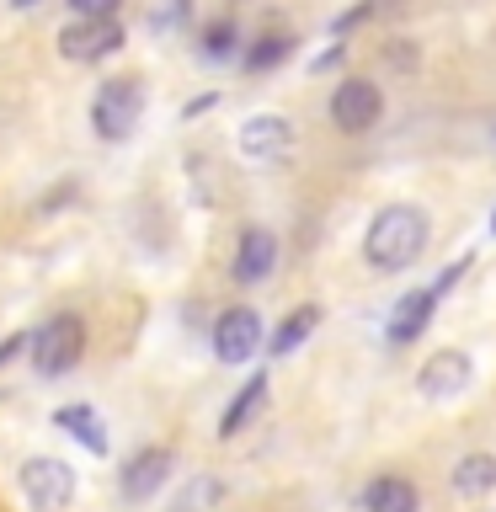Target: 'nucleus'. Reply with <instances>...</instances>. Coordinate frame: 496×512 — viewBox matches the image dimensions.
Instances as JSON below:
<instances>
[{"label": "nucleus", "mask_w": 496, "mask_h": 512, "mask_svg": "<svg viewBox=\"0 0 496 512\" xmlns=\"http://www.w3.org/2000/svg\"><path fill=\"white\" fill-rule=\"evenodd\" d=\"M432 246V214L422 203H384L363 230V262L384 272V278H400L427 256Z\"/></svg>", "instance_id": "obj_1"}, {"label": "nucleus", "mask_w": 496, "mask_h": 512, "mask_svg": "<svg viewBox=\"0 0 496 512\" xmlns=\"http://www.w3.org/2000/svg\"><path fill=\"white\" fill-rule=\"evenodd\" d=\"M198 43H203V59H208V64H224V59H235L240 48H246V38H240V22H235V16H214V22H203Z\"/></svg>", "instance_id": "obj_19"}, {"label": "nucleus", "mask_w": 496, "mask_h": 512, "mask_svg": "<svg viewBox=\"0 0 496 512\" xmlns=\"http://www.w3.org/2000/svg\"><path fill=\"white\" fill-rule=\"evenodd\" d=\"M278 235L267 230V224H240V235H235V256H230V278L240 288H262L272 272H278Z\"/></svg>", "instance_id": "obj_8"}, {"label": "nucleus", "mask_w": 496, "mask_h": 512, "mask_svg": "<svg viewBox=\"0 0 496 512\" xmlns=\"http://www.w3.org/2000/svg\"><path fill=\"white\" fill-rule=\"evenodd\" d=\"M208 347H214L219 363H251L256 352L267 347V326L256 315V304H224L214 315V331H208Z\"/></svg>", "instance_id": "obj_5"}, {"label": "nucleus", "mask_w": 496, "mask_h": 512, "mask_svg": "<svg viewBox=\"0 0 496 512\" xmlns=\"http://www.w3.org/2000/svg\"><path fill=\"white\" fill-rule=\"evenodd\" d=\"M326 118H331L336 134H347V139L374 134L384 123V86L368 75H342L326 96Z\"/></svg>", "instance_id": "obj_4"}, {"label": "nucleus", "mask_w": 496, "mask_h": 512, "mask_svg": "<svg viewBox=\"0 0 496 512\" xmlns=\"http://www.w3.org/2000/svg\"><path fill=\"white\" fill-rule=\"evenodd\" d=\"M320 315H326L320 304H294V310H288V315L278 320V326L267 331V352H272V358H288V352H299V347L315 336Z\"/></svg>", "instance_id": "obj_16"}, {"label": "nucleus", "mask_w": 496, "mask_h": 512, "mask_svg": "<svg viewBox=\"0 0 496 512\" xmlns=\"http://www.w3.org/2000/svg\"><path fill=\"white\" fill-rule=\"evenodd\" d=\"M123 43H128V32H123L118 16H91V22L70 16V22L59 27V59H70V64H102V59L118 54Z\"/></svg>", "instance_id": "obj_7"}, {"label": "nucleus", "mask_w": 496, "mask_h": 512, "mask_svg": "<svg viewBox=\"0 0 496 512\" xmlns=\"http://www.w3.org/2000/svg\"><path fill=\"white\" fill-rule=\"evenodd\" d=\"M294 139H299V128L294 118H283V112H251L246 123H240V155L256 160V166H272V160H283L288 150H294Z\"/></svg>", "instance_id": "obj_12"}, {"label": "nucleus", "mask_w": 496, "mask_h": 512, "mask_svg": "<svg viewBox=\"0 0 496 512\" xmlns=\"http://www.w3.org/2000/svg\"><path fill=\"white\" fill-rule=\"evenodd\" d=\"M16 486H22V496H27L32 512H70V502H75V470H70L64 459H54V454L22 459Z\"/></svg>", "instance_id": "obj_6"}, {"label": "nucleus", "mask_w": 496, "mask_h": 512, "mask_svg": "<svg viewBox=\"0 0 496 512\" xmlns=\"http://www.w3.org/2000/svg\"><path fill=\"white\" fill-rule=\"evenodd\" d=\"M374 11H379V0H358L352 11H342V16H336V22H331V32H336V38H347V32H352V27H363Z\"/></svg>", "instance_id": "obj_22"}, {"label": "nucleus", "mask_w": 496, "mask_h": 512, "mask_svg": "<svg viewBox=\"0 0 496 512\" xmlns=\"http://www.w3.org/2000/svg\"><path fill=\"white\" fill-rule=\"evenodd\" d=\"M144 118V80L134 75H112L91 96V134L102 144H123Z\"/></svg>", "instance_id": "obj_3"}, {"label": "nucleus", "mask_w": 496, "mask_h": 512, "mask_svg": "<svg viewBox=\"0 0 496 512\" xmlns=\"http://www.w3.org/2000/svg\"><path fill=\"white\" fill-rule=\"evenodd\" d=\"M470 267H475V256H470V251H464V256H459V262H448V267L438 272V278H432V294H438V299H448V294H454V288L464 283V272H470Z\"/></svg>", "instance_id": "obj_21"}, {"label": "nucleus", "mask_w": 496, "mask_h": 512, "mask_svg": "<svg viewBox=\"0 0 496 512\" xmlns=\"http://www.w3.org/2000/svg\"><path fill=\"white\" fill-rule=\"evenodd\" d=\"M43 0H11V11H38Z\"/></svg>", "instance_id": "obj_28"}, {"label": "nucleus", "mask_w": 496, "mask_h": 512, "mask_svg": "<svg viewBox=\"0 0 496 512\" xmlns=\"http://www.w3.org/2000/svg\"><path fill=\"white\" fill-rule=\"evenodd\" d=\"M470 384H475V358L464 347H438L416 368V390L427 400H459Z\"/></svg>", "instance_id": "obj_9"}, {"label": "nucleus", "mask_w": 496, "mask_h": 512, "mask_svg": "<svg viewBox=\"0 0 496 512\" xmlns=\"http://www.w3.org/2000/svg\"><path fill=\"white\" fill-rule=\"evenodd\" d=\"M384 59H390L395 70H416V43H406V38H390V48H384Z\"/></svg>", "instance_id": "obj_24"}, {"label": "nucleus", "mask_w": 496, "mask_h": 512, "mask_svg": "<svg viewBox=\"0 0 496 512\" xmlns=\"http://www.w3.org/2000/svg\"><path fill=\"white\" fill-rule=\"evenodd\" d=\"M22 352H27V331H11L6 342H0V368H6L11 358H22Z\"/></svg>", "instance_id": "obj_25"}, {"label": "nucleus", "mask_w": 496, "mask_h": 512, "mask_svg": "<svg viewBox=\"0 0 496 512\" xmlns=\"http://www.w3.org/2000/svg\"><path fill=\"white\" fill-rule=\"evenodd\" d=\"M486 230H491V235H496V208H491V224H486Z\"/></svg>", "instance_id": "obj_30"}, {"label": "nucleus", "mask_w": 496, "mask_h": 512, "mask_svg": "<svg viewBox=\"0 0 496 512\" xmlns=\"http://www.w3.org/2000/svg\"><path fill=\"white\" fill-rule=\"evenodd\" d=\"M54 427H64L80 448H91L96 459H102L107 448H112L107 427H102V416H96V411L86 406V400H70V406H59V411H54Z\"/></svg>", "instance_id": "obj_17"}, {"label": "nucleus", "mask_w": 496, "mask_h": 512, "mask_svg": "<svg viewBox=\"0 0 496 512\" xmlns=\"http://www.w3.org/2000/svg\"><path fill=\"white\" fill-rule=\"evenodd\" d=\"M438 304H443V299L432 294V283L406 288V294L395 299L390 320H384V347H390V352H406L411 342H422L427 326H432V315H438Z\"/></svg>", "instance_id": "obj_11"}, {"label": "nucleus", "mask_w": 496, "mask_h": 512, "mask_svg": "<svg viewBox=\"0 0 496 512\" xmlns=\"http://www.w3.org/2000/svg\"><path fill=\"white\" fill-rule=\"evenodd\" d=\"M342 59H347V43H331L326 54H315V59H310V70H336Z\"/></svg>", "instance_id": "obj_26"}, {"label": "nucleus", "mask_w": 496, "mask_h": 512, "mask_svg": "<svg viewBox=\"0 0 496 512\" xmlns=\"http://www.w3.org/2000/svg\"><path fill=\"white\" fill-rule=\"evenodd\" d=\"M358 502H363V512H422V491H416L411 475L384 470V475H374L363 486Z\"/></svg>", "instance_id": "obj_15"}, {"label": "nucleus", "mask_w": 496, "mask_h": 512, "mask_svg": "<svg viewBox=\"0 0 496 512\" xmlns=\"http://www.w3.org/2000/svg\"><path fill=\"white\" fill-rule=\"evenodd\" d=\"M496 491V454L475 448V454H459L454 470H448V496L454 502H486Z\"/></svg>", "instance_id": "obj_14"}, {"label": "nucleus", "mask_w": 496, "mask_h": 512, "mask_svg": "<svg viewBox=\"0 0 496 512\" xmlns=\"http://www.w3.org/2000/svg\"><path fill=\"white\" fill-rule=\"evenodd\" d=\"M288 59H294V32H262V38L240 48V70L246 75H272Z\"/></svg>", "instance_id": "obj_18"}, {"label": "nucleus", "mask_w": 496, "mask_h": 512, "mask_svg": "<svg viewBox=\"0 0 496 512\" xmlns=\"http://www.w3.org/2000/svg\"><path fill=\"white\" fill-rule=\"evenodd\" d=\"M86 347H91V331H86V315L80 310H54L38 331H27V358H32V374L38 379L75 374Z\"/></svg>", "instance_id": "obj_2"}, {"label": "nucleus", "mask_w": 496, "mask_h": 512, "mask_svg": "<svg viewBox=\"0 0 496 512\" xmlns=\"http://www.w3.org/2000/svg\"><path fill=\"white\" fill-rule=\"evenodd\" d=\"M192 11V0H176V16H187Z\"/></svg>", "instance_id": "obj_29"}, {"label": "nucleus", "mask_w": 496, "mask_h": 512, "mask_svg": "<svg viewBox=\"0 0 496 512\" xmlns=\"http://www.w3.org/2000/svg\"><path fill=\"white\" fill-rule=\"evenodd\" d=\"M70 6V16H80V22H91V16H118L123 0H64Z\"/></svg>", "instance_id": "obj_23"}, {"label": "nucleus", "mask_w": 496, "mask_h": 512, "mask_svg": "<svg viewBox=\"0 0 496 512\" xmlns=\"http://www.w3.org/2000/svg\"><path fill=\"white\" fill-rule=\"evenodd\" d=\"M219 502H224V480L219 475H192L187 486L176 491L171 512H219Z\"/></svg>", "instance_id": "obj_20"}, {"label": "nucleus", "mask_w": 496, "mask_h": 512, "mask_svg": "<svg viewBox=\"0 0 496 512\" xmlns=\"http://www.w3.org/2000/svg\"><path fill=\"white\" fill-rule=\"evenodd\" d=\"M267 395H272V379H267V368H256V374H246V384L224 400V411H219V438L230 443V438H240L256 416H262V406H267Z\"/></svg>", "instance_id": "obj_13"}, {"label": "nucleus", "mask_w": 496, "mask_h": 512, "mask_svg": "<svg viewBox=\"0 0 496 512\" xmlns=\"http://www.w3.org/2000/svg\"><path fill=\"white\" fill-rule=\"evenodd\" d=\"M208 107H219V91H208V96H198V102H187V118H198V112H208Z\"/></svg>", "instance_id": "obj_27"}, {"label": "nucleus", "mask_w": 496, "mask_h": 512, "mask_svg": "<svg viewBox=\"0 0 496 512\" xmlns=\"http://www.w3.org/2000/svg\"><path fill=\"white\" fill-rule=\"evenodd\" d=\"M171 470H176V448L171 443H144L139 454L118 470V496H123L128 507L150 502V496L171 480Z\"/></svg>", "instance_id": "obj_10"}]
</instances>
